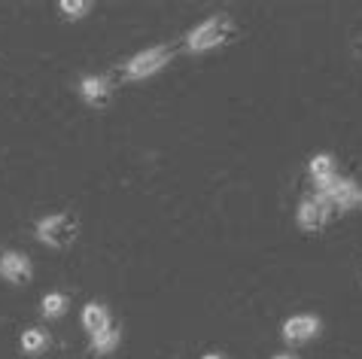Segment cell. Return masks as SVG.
<instances>
[{"instance_id": "1", "label": "cell", "mask_w": 362, "mask_h": 359, "mask_svg": "<svg viewBox=\"0 0 362 359\" xmlns=\"http://www.w3.org/2000/svg\"><path fill=\"white\" fill-rule=\"evenodd\" d=\"M238 37V25L235 18L219 13V16H210L207 22H201L192 34H189V49L192 52H207V49H216V46H226Z\"/></svg>"}, {"instance_id": "2", "label": "cell", "mask_w": 362, "mask_h": 359, "mask_svg": "<svg viewBox=\"0 0 362 359\" xmlns=\"http://www.w3.org/2000/svg\"><path fill=\"white\" fill-rule=\"evenodd\" d=\"M37 237L55 250H64L76 241V219L70 213H52L37 223Z\"/></svg>"}, {"instance_id": "3", "label": "cell", "mask_w": 362, "mask_h": 359, "mask_svg": "<svg viewBox=\"0 0 362 359\" xmlns=\"http://www.w3.org/2000/svg\"><path fill=\"white\" fill-rule=\"evenodd\" d=\"M170 55H174V49H168V46H153V49H146V52H137L132 61L125 64V79H146V76L158 73L170 61Z\"/></svg>"}, {"instance_id": "4", "label": "cell", "mask_w": 362, "mask_h": 359, "mask_svg": "<svg viewBox=\"0 0 362 359\" xmlns=\"http://www.w3.org/2000/svg\"><path fill=\"white\" fill-rule=\"evenodd\" d=\"M323 201L329 204V211H350L356 201H359V186L354 183V180H341V177H335V183H332L326 192H317Z\"/></svg>"}, {"instance_id": "5", "label": "cell", "mask_w": 362, "mask_h": 359, "mask_svg": "<svg viewBox=\"0 0 362 359\" xmlns=\"http://www.w3.org/2000/svg\"><path fill=\"white\" fill-rule=\"evenodd\" d=\"M329 213H332L329 204H326L320 195L305 198V201H301V207H298V225L305 228V232H320V228L326 225Z\"/></svg>"}, {"instance_id": "6", "label": "cell", "mask_w": 362, "mask_h": 359, "mask_svg": "<svg viewBox=\"0 0 362 359\" xmlns=\"http://www.w3.org/2000/svg\"><path fill=\"white\" fill-rule=\"evenodd\" d=\"M0 274L6 277L9 283H28L31 281V259L22 256V253H16V250H9L0 256Z\"/></svg>"}, {"instance_id": "7", "label": "cell", "mask_w": 362, "mask_h": 359, "mask_svg": "<svg viewBox=\"0 0 362 359\" xmlns=\"http://www.w3.org/2000/svg\"><path fill=\"white\" fill-rule=\"evenodd\" d=\"M317 332H320V320L314 314H298L284 323V338L289 344H301V341H308V338H314Z\"/></svg>"}, {"instance_id": "8", "label": "cell", "mask_w": 362, "mask_h": 359, "mask_svg": "<svg viewBox=\"0 0 362 359\" xmlns=\"http://www.w3.org/2000/svg\"><path fill=\"white\" fill-rule=\"evenodd\" d=\"M79 95H83V101L95 110H104L110 104V83L104 76H86L83 83H79Z\"/></svg>"}, {"instance_id": "9", "label": "cell", "mask_w": 362, "mask_h": 359, "mask_svg": "<svg viewBox=\"0 0 362 359\" xmlns=\"http://www.w3.org/2000/svg\"><path fill=\"white\" fill-rule=\"evenodd\" d=\"M83 326H86L92 335H98V332H104V329H110V314H107V307H104V305H98V302L86 305V311H83Z\"/></svg>"}, {"instance_id": "10", "label": "cell", "mask_w": 362, "mask_h": 359, "mask_svg": "<svg viewBox=\"0 0 362 359\" xmlns=\"http://www.w3.org/2000/svg\"><path fill=\"white\" fill-rule=\"evenodd\" d=\"M310 177L317 180V183H323V180H332L335 177V158L329 153H320L310 158Z\"/></svg>"}, {"instance_id": "11", "label": "cell", "mask_w": 362, "mask_h": 359, "mask_svg": "<svg viewBox=\"0 0 362 359\" xmlns=\"http://www.w3.org/2000/svg\"><path fill=\"white\" fill-rule=\"evenodd\" d=\"M116 344H119V329H113V326L104 329V332H98V335H92V353H98V356L113 353Z\"/></svg>"}, {"instance_id": "12", "label": "cell", "mask_w": 362, "mask_h": 359, "mask_svg": "<svg viewBox=\"0 0 362 359\" xmlns=\"http://www.w3.org/2000/svg\"><path fill=\"white\" fill-rule=\"evenodd\" d=\"M67 307H70V302H67V295H62V293H49L43 298V317H49V320H55V317H64Z\"/></svg>"}, {"instance_id": "13", "label": "cell", "mask_w": 362, "mask_h": 359, "mask_svg": "<svg viewBox=\"0 0 362 359\" xmlns=\"http://www.w3.org/2000/svg\"><path fill=\"white\" fill-rule=\"evenodd\" d=\"M46 344H49V335L43 332V329H28V332L22 335V351L25 353H40V351H46Z\"/></svg>"}, {"instance_id": "14", "label": "cell", "mask_w": 362, "mask_h": 359, "mask_svg": "<svg viewBox=\"0 0 362 359\" xmlns=\"http://www.w3.org/2000/svg\"><path fill=\"white\" fill-rule=\"evenodd\" d=\"M62 13L67 16V18H83L88 9H92V4H88V0H62Z\"/></svg>"}, {"instance_id": "15", "label": "cell", "mask_w": 362, "mask_h": 359, "mask_svg": "<svg viewBox=\"0 0 362 359\" xmlns=\"http://www.w3.org/2000/svg\"><path fill=\"white\" fill-rule=\"evenodd\" d=\"M201 359H226V356H219V353H207V356H201Z\"/></svg>"}, {"instance_id": "16", "label": "cell", "mask_w": 362, "mask_h": 359, "mask_svg": "<svg viewBox=\"0 0 362 359\" xmlns=\"http://www.w3.org/2000/svg\"><path fill=\"white\" fill-rule=\"evenodd\" d=\"M274 359H296V356H274Z\"/></svg>"}, {"instance_id": "17", "label": "cell", "mask_w": 362, "mask_h": 359, "mask_svg": "<svg viewBox=\"0 0 362 359\" xmlns=\"http://www.w3.org/2000/svg\"><path fill=\"white\" fill-rule=\"evenodd\" d=\"M359 204H362V192H359Z\"/></svg>"}]
</instances>
